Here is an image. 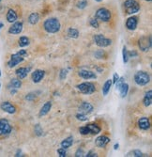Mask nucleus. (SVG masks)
I'll return each instance as SVG.
<instances>
[{
    "label": "nucleus",
    "instance_id": "1",
    "mask_svg": "<svg viewBox=\"0 0 152 157\" xmlns=\"http://www.w3.org/2000/svg\"><path fill=\"white\" fill-rule=\"evenodd\" d=\"M43 27L48 33H57L60 29V23L57 18H50L44 22Z\"/></svg>",
    "mask_w": 152,
    "mask_h": 157
},
{
    "label": "nucleus",
    "instance_id": "2",
    "mask_svg": "<svg viewBox=\"0 0 152 157\" xmlns=\"http://www.w3.org/2000/svg\"><path fill=\"white\" fill-rule=\"evenodd\" d=\"M26 55H27V53H26L25 50H20L18 53L13 54V55L10 56L9 61L8 62V66H9V68L15 67L16 65H18L19 63H21V62L24 61V56H25Z\"/></svg>",
    "mask_w": 152,
    "mask_h": 157
},
{
    "label": "nucleus",
    "instance_id": "3",
    "mask_svg": "<svg viewBox=\"0 0 152 157\" xmlns=\"http://www.w3.org/2000/svg\"><path fill=\"white\" fill-rule=\"evenodd\" d=\"M124 8L128 14H134L139 11L140 5L136 0H126L124 2Z\"/></svg>",
    "mask_w": 152,
    "mask_h": 157
},
{
    "label": "nucleus",
    "instance_id": "4",
    "mask_svg": "<svg viewBox=\"0 0 152 157\" xmlns=\"http://www.w3.org/2000/svg\"><path fill=\"white\" fill-rule=\"evenodd\" d=\"M77 90L82 92V93H84V94H92L95 92L96 89H95V86L94 84L90 83V82H86V83H82L80 85L77 86Z\"/></svg>",
    "mask_w": 152,
    "mask_h": 157
},
{
    "label": "nucleus",
    "instance_id": "5",
    "mask_svg": "<svg viewBox=\"0 0 152 157\" xmlns=\"http://www.w3.org/2000/svg\"><path fill=\"white\" fill-rule=\"evenodd\" d=\"M150 80V77L146 72H138L134 75V81L138 86H145Z\"/></svg>",
    "mask_w": 152,
    "mask_h": 157
},
{
    "label": "nucleus",
    "instance_id": "6",
    "mask_svg": "<svg viewBox=\"0 0 152 157\" xmlns=\"http://www.w3.org/2000/svg\"><path fill=\"white\" fill-rule=\"evenodd\" d=\"M94 41L96 45H98L99 47H107L109 45L112 44V40L110 39L105 38L102 34H97L94 36Z\"/></svg>",
    "mask_w": 152,
    "mask_h": 157
},
{
    "label": "nucleus",
    "instance_id": "7",
    "mask_svg": "<svg viewBox=\"0 0 152 157\" xmlns=\"http://www.w3.org/2000/svg\"><path fill=\"white\" fill-rule=\"evenodd\" d=\"M96 19H99L102 22H108L111 19V12L105 8H101L96 12Z\"/></svg>",
    "mask_w": 152,
    "mask_h": 157
},
{
    "label": "nucleus",
    "instance_id": "8",
    "mask_svg": "<svg viewBox=\"0 0 152 157\" xmlns=\"http://www.w3.org/2000/svg\"><path fill=\"white\" fill-rule=\"evenodd\" d=\"M11 132V126L6 119L0 120V136H8Z\"/></svg>",
    "mask_w": 152,
    "mask_h": 157
},
{
    "label": "nucleus",
    "instance_id": "9",
    "mask_svg": "<svg viewBox=\"0 0 152 157\" xmlns=\"http://www.w3.org/2000/svg\"><path fill=\"white\" fill-rule=\"evenodd\" d=\"M138 44H139V47H140V50L143 51V52H146V51H148L151 47V37L148 36V37H143L139 40V42H138Z\"/></svg>",
    "mask_w": 152,
    "mask_h": 157
},
{
    "label": "nucleus",
    "instance_id": "10",
    "mask_svg": "<svg viewBox=\"0 0 152 157\" xmlns=\"http://www.w3.org/2000/svg\"><path fill=\"white\" fill-rule=\"evenodd\" d=\"M23 30V23L22 22H14L9 29V33L16 35V34H20Z\"/></svg>",
    "mask_w": 152,
    "mask_h": 157
},
{
    "label": "nucleus",
    "instance_id": "11",
    "mask_svg": "<svg viewBox=\"0 0 152 157\" xmlns=\"http://www.w3.org/2000/svg\"><path fill=\"white\" fill-rule=\"evenodd\" d=\"M0 107L1 109L9 114H14L16 112V107L13 105L12 104H10L9 102H3L1 105H0Z\"/></svg>",
    "mask_w": 152,
    "mask_h": 157
},
{
    "label": "nucleus",
    "instance_id": "12",
    "mask_svg": "<svg viewBox=\"0 0 152 157\" xmlns=\"http://www.w3.org/2000/svg\"><path fill=\"white\" fill-rule=\"evenodd\" d=\"M45 75V72L43 70H36L32 74V80L34 83H39Z\"/></svg>",
    "mask_w": 152,
    "mask_h": 157
},
{
    "label": "nucleus",
    "instance_id": "13",
    "mask_svg": "<svg viewBox=\"0 0 152 157\" xmlns=\"http://www.w3.org/2000/svg\"><path fill=\"white\" fill-rule=\"evenodd\" d=\"M109 142H110V138L109 137L102 136H99L98 138L96 139L95 144H96L97 147H99V148H104L109 143Z\"/></svg>",
    "mask_w": 152,
    "mask_h": 157
},
{
    "label": "nucleus",
    "instance_id": "14",
    "mask_svg": "<svg viewBox=\"0 0 152 157\" xmlns=\"http://www.w3.org/2000/svg\"><path fill=\"white\" fill-rule=\"evenodd\" d=\"M79 111H80V113L86 114V115H87V114L91 113L93 111V105H90L87 102H84V103H82V105H80Z\"/></svg>",
    "mask_w": 152,
    "mask_h": 157
},
{
    "label": "nucleus",
    "instance_id": "15",
    "mask_svg": "<svg viewBox=\"0 0 152 157\" xmlns=\"http://www.w3.org/2000/svg\"><path fill=\"white\" fill-rule=\"evenodd\" d=\"M79 76L84 78V79H95L97 76L95 75V73L91 72V71H87V70H81L79 72Z\"/></svg>",
    "mask_w": 152,
    "mask_h": 157
},
{
    "label": "nucleus",
    "instance_id": "16",
    "mask_svg": "<svg viewBox=\"0 0 152 157\" xmlns=\"http://www.w3.org/2000/svg\"><path fill=\"white\" fill-rule=\"evenodd\" d=\"M138 126H139V128H140V129H142V130H147V129H149L150 122H149L148 118H146V117L141 118L139 121H138Z\"/></svg>",
    "mask_w": 152,
    "mask_h": 157
},
{
    "label": "nucleus",
    "instance_id": "17",
    "mask_svg": "<svg viewBox=\"0 0 152 157\" xmlns=\"http://www.w3.org/2000/svg\"><path fill=\"white\" fill-rule=\"evenodd\" d=\"M137 24H138L137 18L134 17V16H132V17H130V18L127 20V22H126V26H127L128 29H130V30H134L135 28L137 27Z\"/></svg>",
    "mask_w": 152,
    "mask_h": 157
},
{
    "label": "nucleus",
    "instance_id": "18",
    "mask_svg": "<svg viewBox=\"0 0 152 157\" xmlns=\"http://www.w3.org/2000/svg\"><path fill=\"white\" fill-rule=\"evenodd\" d=\"M30 72V68H19L16 71V75L19 79H24L27 76L28 73Z\"/></svg>",
    "mask_w": 152,
    "mask_h": 157
},
{
    "label": "nucleus",
    "instance_id": "19",
    "mask_svg": "<svg viewBox=\"0 0 152 157\" xmlns=\"http://www.w3.org/2000/svg\"><path fill=\"white\" fill-rule=\"evenodd\" d=\"M21 86H22V82L20 79H17V78H13L11 79L10 83L9 84V89L11 90V89H15V90H18L21 88Z\"/></svg>",
    "mask_w": 152,
    "mask_h": 157
},
{
    "label": "nucleus",
    "instance_id": "20",
    "mask_svg": "<svg viewBox=\"0 0 152 157\" xmlns=\"http://www.w3.org/2000/svg\"><path fill=\"white\" fill-rule=\"evenodd\" d=\"M7 20L9 23H14L17 20V14L13 10H9L7 13Z\"/></svg>",
    "mask_w": 152,
    "mask_h": 157
},
{
    "label": "nucleus",
    "instance_id": "21",
    "mask_svg": "<svg viewBox=\"0 0 152 157\" xmlns=\"http://www.w3.org/2000/svg\"><path fill=\"white\" fill-rule=\"evenodd\" d=\"M87 129H88L89 134L98 135L101 132V128L98 125H97V124H87Z\"/></svg>",
    "mask_w": 152,
    "mask_h": 157
},
{
    "label": "nucleus",
    "instance_id": "22",
    "mask_svg": "<svg viewBox=\"0 0 152 157\" xmlns=\"http://www.w3.org/2000/svg\"><path fill=\"white\" fill-rule=\"evenodd\" d=\"M51 108H52V103L51 102H46L44 104V105L41 107L40 111H39V116L40 117L41 116H45L46 114L51 110Z\"/></svg>",
    "mask_w": 152,
    "mask_h": 157
},
{
    "label": "nucleus",
    "instance_id": "23",
    "mask_svg": "<svg viewBox=\"0 0 152 157\" xmlns=\"http://www.w3.org/2000/svg\"><path fill=\"white\" fill-rule=\"evenodd\" d=\"M73 143V137L72 136H69L67 138H65L62 142H61V147L64 149H68L70 148Z\"/></svg>",
    "mask_w": 152,
    "mask_h": 157
},
{
    "label": "nucleus",
    "instance_id": "24",
    "mask_svg": "<svg viewBox=\"0 0 152 157\" xmlns=\"http://www.w3.org/2000/svg\"><path fill=\"white\" fill-rule=\"evenodd\" d=\"M143 102H144V105L145 106H149L151 105V103H152V91L151 90H148L146 93Z\"/></svg>",
    "mask_w": 152,
    "mask_h": 157
},
{
    "label": "nucleus",
    "instance_id": "25",
    "mask_svg": "<svg viewBox=\"0 0 152 157\" xmlns=\"http://www.w3.org/2000/svg\"><path fill=\"white\" fill-rule=\"evenodd\" d=\"M111 86H112V80L111 79L107 80L104 83L103 87H102V94H103V96H106L108 94V92L110 91V89H111Z\"/></svg>",
    "mask_w": 152,
    "mask_h": 157
},
{
    "label": "nucleus",
    "instance_id": "26",
    "mask_svg": "<svg viewBox=\"0 0 152 157\" xmlns=\"http://www.w3.org/2000/svg\"><path fill=\"white\" fill-rule=\"evenodd\" d=\"M118 90H119V92H120V96H121L122 98H125L126 95L128 94V91H129V85L126 84V83H124V84L121 86V87H120V89H119Z\"/></svg>",
    "mask_w": 152,
    "mask_h": 157
},
{
    "label": "nucleus",
    "instance_id": "27",
    "mask_svg": "<svg viewBox=\"0 0 152 157\" xmlns=\"http://www.w3.org/2000/svg\"><path fill=\"white\" fill-rule=\"evenodd\" d=\"M39 20V14L34 12V13H31L30 16L28 18V22L31 24V25H36Z\"/></svg>",
    "mask_w": 152,
    "mask_h": 157
},
{
    "label": "nucleus",
    "instance_id": "28",
    "mask_svg": "<svg viewBox=\"0 0 152 157\" xmlns=\"http://www.w3.org/2000/svg\"><path fill=\"white\" fill-rule=\"evenodd\" d=\"M28 44H29V39L27 37L22 36L19 39V46L20 47H24V46H27Z\"/></svg>",
    "mask_w": 152,
    "mask_h": 157
},
{
    "label": "nucleus",
    "instance_id": "29",
    "mask_svg": "<svg viewBox=\"0 0 152 157\" xmlns=\"http://www.w3.org/2000/svg\"><path fill=\"white\" fill-rule=\"evenodd\" d=\"M68 35L70 38H72V39H77L79 37V31L75 28H70V29L68 30Z\"/></svg>",
    "mask_w": 152,
    "mask_h": 157
},
{
    "label": "nucleus",
    "instance_id": "30",
    "mask_svg": "<svg viewBox=\"0 0 152 157\" xmlns=\"http://www.w3.org/2000/svg\"><path fill=\"white\" fill-rule=\"evenodd\" d=\"M122 54H123V62L124 63H127L129 61V56H128V50H127L126 46L123 47Z\"/></svg>",
    "mask_w": 152,
    "mask_h": 157
},
{
    "label": "nucleus",
    "instance_id": "31",
    "mask_svg": "<svg viewBox=\"0 0 152 157\" xmlns=\"http://www.w3.org/2000/svg\"><path fill=\"white\" fill-rule=\"evenodd\" d=\"M127 156H134V157H141V156H144L143 153L140 151H138V150H135V151H132L131 152H129L127 154Z\"/></svg>",
    "mask_w": 152,
    "mask_h": 157
},
{
    "label": "nucleus",
    "instance_id": "32",
    "mask_svg": "<svg viewBox=\"0 0 152 157\" xmlns=\"http://www.w3.org/2000/svg\"><path fill=\"white\" fill-rule=\"evenodd\" d=\"M76 118H77V120H79V121H87V115L86 114H83V113H78L77 115H76Z\"/></svg>",
    "mask_w": 152,
    "mask_h": 157
},
{
    "label": "nucleus",
    "instance_id": "33",
    "mask_svg": "<svg viewBox=\"0 0 152 157\" xmlns=\"http://www.w3.org/2000/svg\"><path fill=\"white\" fill-rule=\"evenodd\" d=\"M87 5V0H81V1H79L77 3V7L80 9V10H83V9H85Z\"/></svg>",
    "mask_w": 152,
    "mask_h": 157
},
{
    "label": "nucleus",
    "instance_id": "34",
    "mask_svg": "<svg viewBox=\"0 0 152 157\" xmlns=\"http://www.w3.org/2000/svg\"><path fill=\"white\" fill-rule=\"evenodd\" d=\"M124 83H125V78H124V77H119V79L117 80V82L115 84L116 85V88H117V90H119L120 89V87H121V86L124 84Z\"/></svg>",
    "mask_w": 152,
    "mask_h": 157
},
{
    "label": "nucleus",
    "instance_id": "35",
    "mask_svg": "<svg viewBox=\"0 0 152 157\" xmlns=\"http://www.w3.org/2000/svg\"><path fill=\"white\" fill-rule=\"evenodd\" d=\"M79 132L81 135H88L89 132H88V129H87V126H82L80 129H79Z\"/></svg>",
    "mask_w": 152,
    "mask_h": 157
},
{
    "label": "nucleus",
    "instance_id": "36",
    "mask_svg": "<svg viewBox=\"0 0 152 157\" xmlns=\"http://www.w3.org/2000/svg\"><path fill=\"white\" fill-rule=\"evenodd\" d=\"M67 75H68V70H67V69H62V70L60 71V75H59L60 79H61V80L65 79V78L67 77Z\"/></svg>",
    "mask_w": 152,
    "mask_h": 157
},
{
    "label": "nucleus",
    "instance_id": "37",
    "mask_svg": "<svg viewBox=\"0 0 152 157\" xmlns=\"http://www.w3.org/2000/svg\"><path fill=\"white\" fill-rule=\"evenodd\" d=\"M90 25L94 28H98L99 27V23H98V20L96 18H93L90 20Z\"/></svg>",
    "mask_w": 152,
    "mask_h": 157
},
{
    "label": "nucleus",
    "instance_id": "38",
    "mask_svg": "<svg viewBox=\"0 0 152 157\" xmlns=\"http://www.w3.org/2000/svg\"><path fill=\"white\" fill-rule=\"evenodd\" d=\"M57 153H58V155H59L60 157H66V155H67L66 149H64V148L58 149V150H57Z\"/></svg>",
    "mask_w": 152,
    "mask_h": 157
},
{
    "label": "nucleus",
    "instance_id": "39",
    "mask_svg": "<svg viewBox=\"0 0 152 157\" xmlns=\"http://www.w3.org/2000/svg\"><path fill=\"white\" fill-rule=\"evenodd\" d=\"M103 56H104V52L102 50H99V51H97L95 53V56L97 59H102Z\"/></svg>",
    "mask_w": 152,
    "mask_h": 157
},
{
    "label": "nucleus",
    "instance_id": "40",
    "mask_svg": "<svg viewBox=\"0 0 152 157\" xmlns=\"http://www.w3.org/2000/svg\"><path fill=\"white\" fill-rule=\"evenodd\" d=\"M35 133H36L38 136H41V135H43V129H41L40 126H39V124H37L36 127H35Z\"/></svg>",
    "mask_w": 152,
    "mask_h": 157
},
{
    "label": "nucleus",
    "instance_id": "41",
    "mask_svg": "<svg viewBox=\"0 0 152 157\" xmlns=\"http://www.w3.org/2000/svg\"><path fill=\"white\" fill-rule=\"evenodd\" d=\"M75 156L76 157H82V156H85V152L83 149H78L77 151L75 152Z\"/></svg>",
    "mask_w": 152,
    "mask_h": 157
},
{
    "label": "nucleus",
    "instance_id": "42",
    "mask_svg": "<svg viewBox=\"0 0 152 157\" xmlns=\"http://www.w3.org/2000/svg\"><path fill=\"white\" fill-rule=\"evenodd\" d=\"M35 98H36V95L35 94H32V93L28 94V95L25 97V99L27 100V101H32V100L35 99Z\"/></svg>",
    "mask_w": 152,
    "mask_h": 157
},
{
    "label": "nucleus",
    "instance_id": "43",
    "mask_svg": "<svg viewBox=\"0 0 152 157\" xmlns=\"http://www.w3.org/2000/svg\"><path fill=\"white\" fill-rule=\"evenodd\" d=\"M137 52L136 51H131V52H128V56L129 58H134V56H137Z\"/></svg>",
    "mask_w": 152,
    "mask_h": 157
},
{
    "label": "nucleus",
    "instance_id": "44",
    "mask_svg": "<svg viewBox=\"0 0 152 157\" xmlns=\"http://www.w3.org/2000/svg\"><path fill=\"white\" fill-rule=\"evenodd\" d=\"M85 156H87V157H97L98 155H97V153L96 152H94L93 151H90L89 152H87V155H85Z\"/></svg>",
    "mask_w": 152,
    "mask_h": 157
},
{
    "label": "nucleus",
    "instance_id": "45",
    "mask_svg": "<svg viewBox=\"0 0 152 157\" xmlns=\"http://www.w3.org/2000/svg\"><path fill=\"white\" fill-rule=\"evenodd\" d=\"M119 79V75L117 74H114V76H113V81H112V84H116L117 82V80Z\"/></svg>",
    "mask_w": 152,
    "mask_h": 157
},
{
    "label": "nucleus",
    "instance_id": "46",
    "mask_svg": "<svg viewBox=\"0 0 152 157\" xmlns=\"http://www.w3.org/2000/svg\"><path fill=\"white\" fill-rule=\"evenodd\" d=\"M118 147H119V145H118V144H115V146H114V150H117V149H118Z\"/></svg>",
    "mask_w": 152,
    "mask_h": 157
},
{
    "label": "nucleus",
    "instance_id": "47",
    "mask_svg": "<svg viewBox=\"0 0 152 157\" xmlns=\"http://www.w3.org/2000/svg\"><path fill=\"white\" fill-rule=\"evenodd\" d=\"M20 154H21V151H18L16 152V155H15V156H21Z\"/></svg>",
    "mask_w": 152,
    "mask_h": 157
},
{
    "label": "nucleus",
    "instance_id": "48",
    "mask_svg": "<svg viewBox=\"0 0 152 157\" xmlns=\"http://www.w3.org/2000/svg\"><path fill=\"white\" fill-rule=\"evenodd\" d=\"M4 26V25L2 24V23H0V30H1L2 29V27Z\"/></svg>",
    "mask_w": 152,
    "mask_h": 157
},
{
    "label": "nucleus",
    "instance_id": "49",
    "mask_svg": "<svg viewBox=\"0 0 152 157\" xmlns=\"http://www.w3.org/2000/svg\"><path fill=\"white\" fill-rule=\"evenodd\" d=\"M95 1H97V2H102V0H95Z\"/></svg>",
    "mask_w": 152,
    "mask_h": 157
},
{
    "label": "nucleus",
    "instance_id": "50",
    "mask_svg": "<svg viewBox=\"0 0 152 157\" xmlns=\"http://www.w3.org/2000/svg\"><path fill=\"white\" fill-rule=\"evenodd\" d=\"M0 77H1V70H0Z\"/></svg>",
    "mask_w": 152,
    "mask_h": 157
},
{
    "label": "nucleus",
    "instance_id": "51",
    "mask_svg": "<svg viewBox=\"0 0 152 157\" xmlns=\"http://www.w3.org/2000/svg\"><path fill=\"white\" fill-rule=\"evenodd\" d=\"M145 1H151V0H145Z\"/></svg>",
    "mask_w": 152,
    "mask_h": 157
},
{
    "label": "nucleus",
    "instance_id": "52",
    "mask_svg": "<svg viewBox=\"0 0 152 157\" xmlns=\"http://www.w3.org/2000/svg\"><path fill=\"white\" fill-rule=\"evenodd\" d=\"M0 88H1V83H0Z\"/></svg>",
    "mask_w": 152,
    "mask_h": 157
},
{
    "label": "nucleus",
    "instance_id": "53",
    "mask_svg": "<svg viewBox=\"0 0 152 157\" xmlns=\"http://www.w3.org/2000/svg\"><path fill=\"white\" fill-rule=\"evenodd\" d=\"M0 1H1V0H0Z\"/></svg>",
    "mask_w": 152,
    "mask_h": 157
}]
</instances>
